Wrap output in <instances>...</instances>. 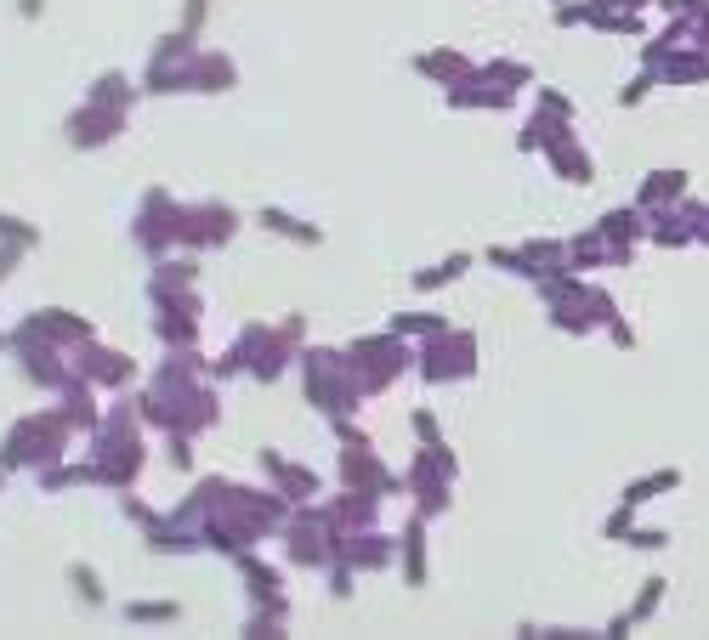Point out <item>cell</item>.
Wrapping results in <instances>:
<instances>
[{
	"label": "cell",
	"instance_id": "30bf717a",
	"mask_svg": "<svg viewBox=\"0 0 709 640\" xmlns=\"http://www.w3.org/2000/svg\"><path fill=\"white\" fill-rule=\"evenodd\" d=\"M625 545H630V550H665V545H670V533H665V527H630Z\"/></svg>",
	"mask_w": 709,
	"mask_h": 640
},
{
	"label": "cell",
	"instance_id": "7a4b0ae2",
	"mask_svg": "<svg viewBox=\"0 0 709 640\" xmlns=\"http://www.w3.org/2000/svg\"><path fill=\"white\" fill-rule=\"evenodd\" d=\"M647 244H658V250H692V227H687L681 205L647 210Z\"/></svg>",
	"mask_w": 709,
	"mask_h": 640
},
{
	"label": "cell",
	"instance_id": "7c38bea8",
	"mask_svg": "<svg viewBox=\"0 0 709 640\" xmlns=\"http://www.w3.org/2000/svg\"><path fill=\"white\" fill-rule=\"evenodd\" d=\"M607 334H613V347H625V352H630V347H636V329H630V323H625V318H619V323H613V329H607Z\"/></svg>",
	"mask_w": 709,
	"mask_h": 640
},
{
	"label": "cell",
	"instance_id": "8992f818",
	"mask_svg": "<svg viewBox=\"0 0 709 640\" xmlns=\"http://www.w3.org/2000/svg\"><path fill=\"white\" fill-rule=\"evenodd\" d=\"M653 91H665V85H658V69H647V63H641V74L619 91V103H625V109H636V103H647Z\"/></svg>",
	"mask_w": 709,
	"mask_h": 640
},
{
	"label": "cell",
	"instance_id": "5b68a950",
	"mask_svg": "<svg viewBox=\"0 0 709 640\" xmlns=\"http://www.w3.org/2000/svg\"><path fill=\"white\" fill-rule=\"evenodd\" d=\"M665 589H670V584L658 578V572H653V578H641V596L630 601V618H636V623H647L658 607H665Z\"/></svg>",
	"mask_w": 709,
	"mask_h": 640
},
{
	"label": "cell",
	"instance_id": "6da1fadb",
	"mask_svg": "<svg viewBox=\"0 0 709 640\" xmlns=\"http://www.w3.org/2000/svg\"><path fill=\"white\" fill-rule=\"evenodd\" d=\"M692 193V176L681 165H665V171H647L641 176V193H636V205L641 210H658V205H681Z\"/></svg>",
	"mask_w": 709,
	"mask_h": 640
},
{
	"label": "cell",
	"instance_id": "9c48e42d",
	"mask_svg": "<svg viewBox=\"0 0 709 640\" xmlns=\"http://www.w3.org/2000/svg\"><path fill=\"white\" fill-rule=\"evenodd\" d=\"M630 527H636V505H625V499H619V510L607 516V538H613V545H625Z\"/></svg>",
	"mask_w": 709,
	"mask_h": 640
},
{
	"label": "cell",
	"instance_id": "277c9868",
	"mask_svg": "<svg viewBox=\"0 0 709 640\" xmlns=\"http://www.w3.org/2000/svg\"><path fill=\"white\" fill-rule=\"evenodd\" d=\"M676 487H681V471L676 465H665V471H647V476H636L630 487H625V505H647V499H658V494H676Z\"/></svg>",
	"mask_w": 709,
	"mask_h": 640
},
{
	"label": "cell",
	"instance_id": "52a82bcc",
	"mask_svg": "<svg viewBox=\"0 0 709 640\" xmlns=\"http://www.w3.org/2000/svg\"><path fill=\"white\" fill-rule=\"evenodd\" d=\"M681 216H687V227H692V244H703V250H709V205L687 193V199H681Z\"/></svg>",
	"mask_w": 709,
	"mask_h": 640
},
{
	"label": "cell",
	"instance_id": "4fadbf2b",
	"mask_svg": "<svg viewBox=\"0 0 709 640\" xmlns=\"http://www.w3.org/2000/svg\"><path fill=\"white\" fill-rule=\"evenodd\" d=\"M556 23H585V7H556Z\"/></svg>",
	"mask_w": 709,
	"mask_h": 640
},
{
	"label": "cell",
	"instance_id": "5bb4252c",
	"mask_svg": "<svg viewBox=\"0 0 709 640\" xmlns=\"http://www.w3.org/2000/svg\"><path fill=\"white\" fill-rule=\"evenodd\" d=\"M653 7H658V12H681V0H653Z\"/></svg>",
	"mask_w": 709,
	"mask_h": 640
},
{
	"label": "cell",
	"instance_id": "8fae6325",
	"mask_svg": "<svg viewBox=\"0 0 709 640\" xmlns=\"http://www.w3.org/2000/svg\"><path fill=\"white\" fill-rule=\"evenodd\" d=\"M425 74H438V80H465V63L460 58H420Z\"/></svg>",
	"mask_w": 709,
	"mask_h": 640
},
{
	"label": "cell",
	"instance_id": "ba28073f",
	"mask_svg": "<svg viewBox=\"0 0 709 640\" xmlns=\"http://www.w3.org/2000/svg\"><path fill=\"white\" fill-rule=\"evenodd\" d=\"M681 12L692 18V40L709 52V0H681Z\"/></svg>",
	"mask_w": 709,
	"mask_h": 640
},
{
	"label": "cell",
	"instance_id": "3957f363",
	"mask_svg": "<svg viewBox=\"0 0 709 640\" xmlns=\"http://www.w3.org/2000/svg\"><path fill=\"white\" fill-rule=\"evenodd\" d=\"M596 233H602L607 244H641V238H647V210H641V205L607 210V216L596 221Z\"/></svg>",
	"mask_w": 709,
	"mask_h": 640
}]
</instances>
